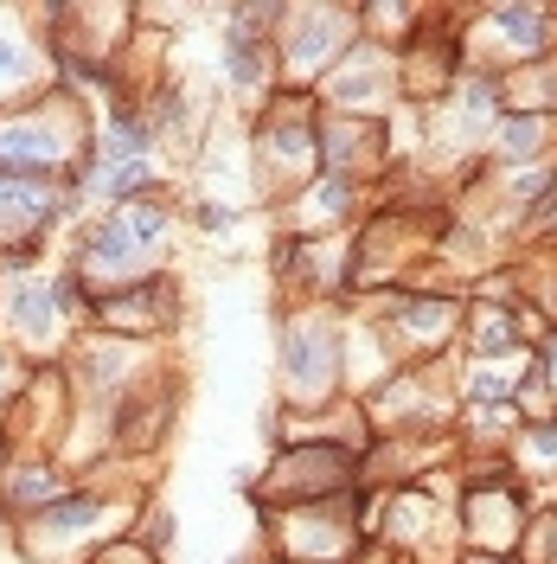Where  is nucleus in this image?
<instances>
[{"mask_svg": "<svg viewBox=\"0 0 557 564\" xmlns=\"http://www.w3.org/2000/svg\"><path fill=\"white\" fill-rule=\"evenodd\" d=\"M128 250H135V231H128V219H109V225L90 238V257H97V263H122Z\"/></svg>", "mask_w": 557, "mask_h": 564, "instance_id": "f257e3e1", "label": "nucleus"}, {"mask_svg": "<svg viewBox=\"0 0 557 564\" xmlns=\"http://www.w3.org/2000/svg\"><path fill=\"white\" fill-rule=\"evenodd\" d=\"M97 520V501H64V507H51L45 513V526L51 532H71V526H90Z\"/></svg>", "mask_w": 557, "mask_h": 564, "instance_id": "f03ea898", "label": "nucleus"}, {"mask_svg": "<svg viewBox=\"0 0 557 564\" xmlns=\"http://www.w3.org/2000/svg\"><path fill=\"white\" fill-rule=\"evenodd\" d=\"M142 141H148L142 122H135V116H116V148H122V155H142Z\"/></svg>", "mask_w": 557, "mask_h": 564, "instance_id": "7ed1b4c3", "label": "nucleus"}, {"mask_svg": "<svg viewBox=\"0 0 557 564\" xmlns=\"http://www.w3.org/2000/svg\"><path fill=\"white\" fill-rule=\"evenodd\" d=\"M103 186H109V193H135V186H142V161H128V167H109V174H103Z\"/></svg>", "mask_w": 557, "mask_h": 564, "instance_id": "20e7f679", "label": "nucleus"}, {"mask_svg": "<svg viewBox=\"0 0 557 564\" xmlns=\"http://www.w3.org/2000/svg\"><path fill=\"white\" fill-rule=\"evenodd\" d=\"M14 64H20V52H14V45H0V70H14Z\"/></svg>", "mask_w": 557, "mask_h": 564, "instance_id": "39448f33", "label": "nucleus"}, {"mask_svg": "<svg viewBox=\"0 0 557 564\" xmlns=\"http://www.w3.org/2000/svg\"><path fill=\"white\" fill-rule=\"evenodd\" d=\"M551 360H557V346H551Z\"/></svg>", "mask_w": 557, "mask_h": 564, "instance_id": "423d86ee", "label": "nucleus"}]
</instances>
